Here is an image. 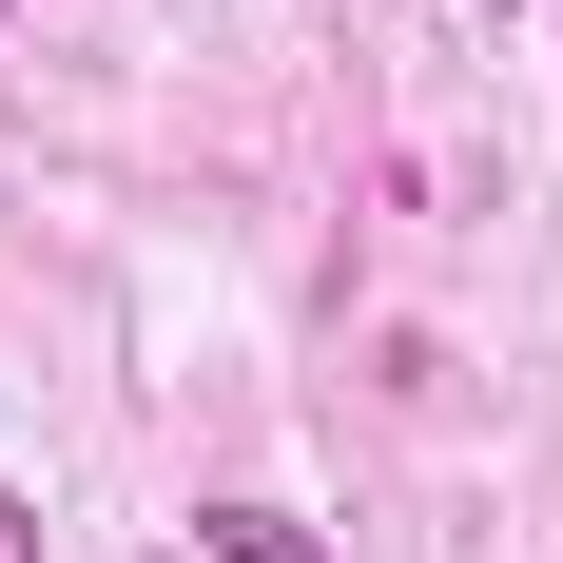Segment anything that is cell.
Returning a JSON list of instances; mask_svg holds the SVG:
<instances>
[{
  "mask_svg": "<svg viewBox=\"0 0 563 563\" xmlns=\"http://www.w3.org/2000/svg\"><path fill=\"white\" fill-rule=\"evenodd\" d=\"M195 544H214V563H331L291 506H195Z\"/></svg>",
  "mask_w": 563,
  "mask_h": 563,
  "instance_id": "cell-1",
  "label": "cell"
},
{
  "mask_svg": "<svg viewBox=\"0 0 563 563\" xmlns=\"http://www.w3.org/2000/svg\"><path fill=\"white\" fill-rule=\"evenodd\" d=\"M0 563H40V506H20V486H0Z\"/></svg>",
  "mask_w": 563,
  "mask_h": 563,
  "instance_id": "cell-2",
  "label": "cell"
},
{
  "mask_svg": "<svg viewBox=\"0 0 563 563\" xmlns=\"http://www.w3.org/2000/svg\"><path fill=\"white\" fill-rule=\"evenodd\" d=\"M486 20H506V0H486Z\"/></svg>",
  "mask_w": 563,
  "mask_h": 563,
  "instance_id": "cell-3",
  "label": "cell"
}]
</instances>
